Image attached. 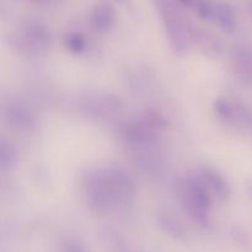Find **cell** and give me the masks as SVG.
<instances>
[{"label": "cell", "mask_w": 252, "mask_h": 252, "mask_svg": "<svg viewBox=\"0 0 252 252\" xmlns=\"http://www.w3.org/2000/svg\"><path fill=\"white\" fill-rule=\"evenodd\" d=\"M83 193L86 204L97 213H118L133 206L135 185L120 167H96L83 176Z\"/></svg>", "instance_id": "obj_1"}, {"label": "cell", "mask_w": 252, "mask_h": 252, "mask_svg": "<svg viewBox=\"0 0 252 252\" xmlns=\"http://www.w3.org/2000/svg\"><path fill=\"white\" fill-rule=\"evenodd\" d=\"M177 196L186 213L202 226H209L212 220L213 197L199 182L196 175H187L177 185Z\"/></svg>", "instance_id": "obj_2"}, {"label": "cell", "mask_w": 252, "mask_h": 252, "mask_svg": "<svg viewBox=\"0 0 252 252\" xmlns=\"http://www.w3.org/2000/svg\"><path fill=\"white\" fill-rule=\"evenodd\" d=\"M157 5L172 52L175 54H184L192 42V27L180 9L181 4L174 1H158Z\"/></svg>", "instance_id": "obj_3"}, {"label": "cell", "mask_w": 252, "mask_h": 252, "mask_svg": "<svg viewBox=\"0 0 252 252\" xmlns=\"http://www.w3.org/2000/svg\"><path fill=\"white\" fill-rule=\"evenodd\" d=\"M15 42L27 54H41L51 44V33L39 19L29 17L20 24L15 33Z\"/></svg>", "instance_id": "obj_4"}, {"label": "cell", "mask_w": 252, "mask_h": 252, "mask_svg": "<svg viewBox=\"0 0 252 252\" xmlns=\"http://www.w3.org/2000/svg\"><path fill=\"white\" fill-rule=\"evenodd\" d=\"M181 5L193 7L199 16L218 22L224 30L231 31L235 27V9L228 2L189 1L181 2Z\"/></svg>", "instance_id": "obj_5"}, {"label": "cell", "mask_w": 252, "mask_h": 252, "mask_svg": "<svg viewBox=\"0 0 252 252\" xmlns=\"http://www.w3.org/2000/svg\"><path fill=\"white\" fill-rule=\"evenodd\" d=\"M207 191L213 198L219 201H226L231 196V187L228 180L213 167H199L193 172Z\"/></svg>", "instance_id": "obj_6"}, {"label": "cell", "mask_w": 252, "mask_h": 252, "mask_svg": "<svg viewBox=\"0 0 252 252\" xmlns=\"http://www.w3.org/2000/svg\"><path fill=\"white\" fill-rule=\"evenodd\" d=\"M5 120L20 130H30L36 126V117L26 105L17 101H10L2 107Z\"/></svg>", "instance_id": "obj_7"}, {"label": "cell", "mask_w": 252, "mask_h": 252, "mask_svg": "<svg viewBox=\"0 0 252 252\" xmlns=\"http://www.w3.org/2000/svg\"><path fill=\"white\" fill-rule=\"evenodd\" d=\"M213 107L217 115L223 120L229 121L235 126L252 127V116L245 108L234 106L225 98H217L213 103Z\"/></svg>", "instance_id": "obj_8"}, {"label": "cell", "mask_w": 252, "mask_h": 252, "mask_svg": "<svg viewBox=\"0 0 252 252\" xmlns=\"http://www.w3.org/2000/svg\"><path fill=\"white\" fill-rule=\"evenodd\" d=\"M231 65L235 75L243 83L252 81V51L245 46H238L231 52Z\"/></svg>", "instance_id": "obj_9"}, {"label": "cell", "mask_w": 252, "mask_h": 252, "mask_svg": "<svg viewBox=\"0 0 252 252\" xmlns=\"http://www.w3.org/2000/svg\"><path fill=\"white\" fill-rule=\"evenodd\" d=\"M85 108L88 113L95 117H105V116H111L120 111L121 103L117 98L111 97L108 95H98L89 98L85 103Z\"/></svg>", "instance_id": "obj_10"}, {"label": "cell", "mask_w": 252, "mask_h": 252, "mask_svg": "<svg viewBox=\"0 0 252 252\" xmlns=\"http://www.w3.org/2000/svg\"><path fill=\"white\" fill-rule=\"evenodd\" d=\"M116 17V9L111 2H97L91 11V22L101 31L110 30L115 25Z\"/></svg>", "instance_id": "obj_11"}, {"label": "cell", "mask_w": 252, "mask_h": 252, "mask_svg": "<svg viewBox=\"0 0 252 252\" xmlns=\"http://www.w3.org/2000/svg\"><path fill=\"white\" fill-rule=\"evenodd\" d=\"M192 41L196 42L206 53L217 56L223 51V42L212 32L204 29H193L192 27Z\"/></svg>", "instance_id": "obj_12"}, {"label": "cell", "mask_w": 252, "mask_h": 252, "mask_svg": "<svg viewBox=\"0 0 252 252\" xmlns=\"http://www.w3.org/2000/svg\"><path fill=\"white\" fill-rule=\"evenodd\" d=\"M19 161V153L11 140L6 137L0 138V169L2 172L14 169Z\"/></svg>", "instance_id": "obj_13"}, {"label": "cell", "mask_w": 252, "mask_h": 252, "mask_svg": "<svg viewBox=\"0 0 252 252\" xmlns=\"http://www.w3.org/2000/svg\"><path fill=\"white\" fill-rule=\"evenodd\" d=\"M159 223L166 233L175 236V238H185L186 236V231H185L184 226L170 216H160Z\"/></svg>", "instance_id": "obj_14"}, {"label": "cell", "mask_w": 252, "mask_h": 252, "mask_svg": "<svg viewBox=\"0 0 252 252\" xmlns=\"http://www.w3.org/2000/svg\"><path fill=\"white\" fill-rule=\"evenodd\" d=\"M65 44L68 47V49H70L74 53H80L85 49V38L81 33H76V32H73V33L68 34L65 39Z\"/></svg>", "instance_id": "obj_15"}, {"label": "cell", "mask_w": 252, "mask_h": 252, "mask_svg": "<svg viewBox=\"0 0 252 252\" xmlns=\"http://www.w3.org/2000/svg\"><path fill=\"white\" fill-rule=\"evenodd\" d=\"M59 252H86L84 250L83 246L80 244H78L76 241H66L65 244H63Z\"/></svg>", "instance_id": "obj_16"}, {"label": "cell", "mask_w": 252, "mask_h": 252, "mask_svg": "<svg viewBox=\"0 0 252 252\" xmlns=\"http://www.w3.org/2000/svg\"><path fill=\"white\" fill-rule=\"evenodd\" d=\"M246 189H248V193L250 194L251 198H252V180L248 181V184H246Z\"/></svg>", "instance_id": "obj_17"}, {"label": "cell", "mask_w": 252, "mask_h": 252, "mask_svg": "<svg viewBox=\"0 0 252 252\" xmlns=\"http://www.w3.org/2000/svg\"><path fill=\"white\" fill-rule=\"evenodd\" d=\"M249 9H250V12L252 14V2H250V4H249Z\"/></svg>", "instance_id": "obj_18"}]
</instances>
